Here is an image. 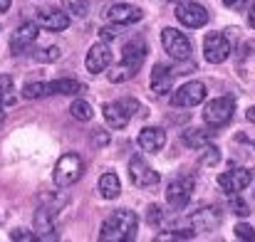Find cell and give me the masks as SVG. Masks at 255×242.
Masks as SVG:
<instances>
[{
	"instance_id": "cell-1",
	"label": "cell",
	"mask_w": 255,
	"mask_h": 242,
	"mask_svg": "<svg viewBox=\"0 0 255 242\" xmlns=\"http://www.w3.org/2000/svg\"><path fill=\"white\" fill-rule=\"evenodd\" d=\"M139 230V218L129 210H117L112 213L99 230V240L102 242H129L136 238Z\"/></svg>"
},
{
	"instance_id": "cell-2",
	"label": "cell",
	"mask_w": 255,
	"mask_h": 242,
	"mask_svg": "<svg viewBox=\"0 0 255 242\" xmlns=\"http://www.w3.org/2000/svg\"><path fill=\"white\" fill-rule=\"evenodd\" d=\"M144 57H146V45L141 37H131L129 42H124V50H122V62L117 67L109 70V81H127L131 80L141 65H144Z\"/></svg>"
},
{
	"instance_id": "cell-3",
	"label": "cell",
	"mask_w": 255,
	"mask_h": 242,
	"mask_svg": "<svg viewBox=\"0 0 255 242\" xmlns=\"http://www.w3.org/2000/svg\"><path fill=\"white\" fill-rule=\"evenodd\" d=\"M82 173H85L82 159H80L77 154H65V156H60V161L55 165L52 180H55V185H60V188H70V185H75V183L82 178Z\"/></svg>"
},
{
	"instance_id": "cell-4",
	"label": "cell",
	"mask_w": 255,
	"mask_h": 242,
	"mask_svg": "<svg viewBox=\"0 0 255 242\" xmlns=\"http://www.w3.org/2000/svg\"><path fill=\"white\" fill-rule=\"evenodd\" d=\"M233 111H236V99L233 96H218V99H211L206 104L203 121L211 129H218V126H226L233 119Z\"/></svg>"
},
{
	"instance_id": "cell-5",
	"label": "cell",
	"mask_w": 255,
	"mask_h": 242,
	"mask_svg": "<svg viewBox=\"0 0 255 242\" xmlns=\"http://www.w3.org/2000/svg\"><path fill=\"white\" fill-rule=\"evenodd\" d=\"M161 45H164L166 55H171V57H173V60H178V62L188 60V57H191V52H193L191 40H188L181 30H173V27H166V30L161 32Z\"/></svg>"
},
{
	"instance_id": "cell-6",
	"label": "cell",
	"mask_w": 255,
	"mask_h": 242,
	"mask_svg": "<svg viewBox=\"0 0 255 242\" xmlns=\"http://www.w3.org/2000/svg\"><path fill=\"white\" fill-rule=\"evenodd\" d=\"M176 17H178L181 25L196 30V27H203V25L208 22V10H206L201 2L183 0V2H178V7H176Z\"/></svg>"
},
{
	"instance_id": "cell-7",
	"label": "cell",
	"mask_w": 255,
	"mask_h": 242,
	"mask_svg": "<svg viewBox=\"0 0 255 242\" xmlns=\"http://www.w3.org/2000/svg\"><path fill=\"white\" fill-rule=\"evenodd\" d=\"M129 178L136 188H154L159 183V173L146 163L144 156H134L129 161Z\"/></svg>"
},
{
	"instance_id": "cell-8",
	"label": "cell",
	"mask_w": 255,
	"mask_h": 242,
	"mask_svg": "<svg viewBox=\"0 0 255 242\" xmlns=\"http://www.w3.org/2000/svg\"><path fill=\"white\" fill-rule=\"evenodd\" d=\"M203 55H206L208 62L221 65V62L228 60L231 45H228V40H226L221 32H211V35H206V40H203Z\"/></svg>"
},
{
	"instance_id": "cell-9",
	"label": "cell",
	"mask_w": 255,
	"mask_h": 242,
	"mask_svg": "<svg viewBox=\"0 0 255 242\" xmlns=\"http://www.w3.org/2000/svg\"><path fill=\"white\" fill-rule=\"evenodd\" d=\"M206 99V84L203 81H186L176 94H173V106H183V109H191L196 104H201Z\"/></svg>"
},
{
	"instance_id": "cell-10",
	"label": "cell",
	"mask_w": 255,
	"mask_h": 242,
	"mask_svg": "<svg viewBox=\"0 0 255 242\" xmlns=\"http://www.w3.org/2000/svg\"><path fill=\"white\" fill-rule=\"evenodd\" d=\"M37 32H40V25H37V22H22V25L12 32V40H10V50H12V55H22V52H27V50L35 45Z\"/></svg>"
},
{
	"instance_id": "cell-11",
	"label": "cell",
	"mask_w": 255,
	"mask_h": 242,
	"mask_svg": "<svg viewBox=\"0 0 255 242\" xmlns=\"http://www.w3.org/2000/svg\"><path fill=\"white\" fill-rule=\"evenodd\" d=\"M251 180H253V173L248 168H228L226 173L218 175V183L226 193H241L251 185Z\"/></svg>"
},
{
	"instance_id": "cell-12",
	"label": "cell",
	"mask_w": 255,
	"mask_h": 242,
	"mask_svg": "<svg viewBox=\"0 0 255 242\" xmlns=\"http://www.w3.org/2000/svg\"><path fill=\"white\" fill-rule=\"evenodd\" d=\"M191 193H193V178L181 175V178L171 180V185L166 188V200L171 208H183L191 200Z\"/></svg>"
},
{
	"instance_id": "cell-13",
	"label": "cell",
	"mask_w": 255,
	"mask_h": 242,
	"mask_svg": "<svg viewBox=\"0 0 255 242\" xmlns=\"http://www.w3.org/2000/svg\"><path fill=\"white\" fill-rule=\"evenodd\" d=\"M107 20L114 22V25H131V22H139L144 17L141 7L131 5V2H117L112 7H107Z\"/></svg>"
},
{
	"instance_id": "cell-14",
	"label": "cell",
	"mask_w": 255,
	"mask_h": 242,
	"mask_svg": "<svg viewBox=\"0 0 255 242\" xmlns=\"http://www.w3.org/2000/svg\"><path fill=\"white\" fill-rule=\"evenodd\" d=\"M109 62H112V50L107 47V42H97V45L89 47V52H87V70L92 75L104 72L109 67Z\"/></svg>"
},
{
	"instance_id": "cell-15",
	"label": "cell",
	"mask_w": 255,
	"mask_h": 242,
	"mask_svg": "<svg viewBox=\"0 0 255 242\" xmlns=\"http://www.w3.org/2000/svg\"><path fill=\"white\" fill-rule=\"evenodd\" d=\"M37 25L50 32H62L70 27V15L65 10H42L37 15Z\"/></svg>"
},
{
	"instance_id": "cell-16",
	"label": "cell",
	"mask_w": 255,
	"mask_h": 242,
	"mask_svg": "<svg viewBox=\"0 0 255 242\" xmlns=\"http://www.w3.org/2000/svg\"><path fill=\"white\" fill-rule=\"evenodd\" d=\"M164 144H166L164 129H159V126H146V129H141V134H139V146H141L144 151L156 154V151L164 149Z\"/></svg>"
},
{
	"instance_id": "cell-17",
	"label": "cell",
	"mask_w": 255,
	"mask_h": 242,
	"mask_svg": "<svg viewBox=\"0 0 255 242\" xmlns=\"http://www.w3.org/2000/svg\"><path fill=\"white\" fill-rule=\"evenodd\" d=\"M52 210L47 208H40L37 215H35V230H37V240H57V233H55V220H52Z\"/></svg>"
},
{
	"instance_id": "cell-18",
	"label": "cell",
	"mask_w": 255,
	"mask_h": 242,
	"mask_svg": "<svg viewBox=\"0 0 255 242\" xmlns=\"http://www.w3.org/2000/svg\"><path fill=\"white\" fill-rule=\"evenodd\" d=\"M171 84H173V72H171L169 65L159 62L151 72V91L154 94H169Z\"/></svg>"
},
{
	"instance_id": "cell-19",
	"label": "cell",
	"mask_w": 255,
	"mask_h": 242,
	"mask_svg": "<svg viewBox=\"0 0 255 242\" xmlns=\"http://www.w3.org/2000/svg\"><path fill=\"white\" fill-rule=\"evenodd\" d=\"M102 114H104V119H107V124H109L112 129H124V126L129 124V119H131L119 101L104 104V106H102Z\"/></svg>"
},
{
	"instance_id": "cell-20",
	"label": "cell",
	"mask_w": 255,
	"mask_h": 242,
	"mask_svg": "<svg viewBox=\"0 0 255 242\" xmlns=\"http://www.w3.org/2000/svg\"><path fill=\"white\" fill-rule=\"evenodd\" d=\"M99 193H102V198H107V200H114L119 193H122V183H119V178H117V173H104L102 178H99Z\"/></svg>"
},
{
	"instance_id": "cell-21",
	"label": "cell",
	"mask_w": 255,
	"mask_h": 242,
	"mask_svg": "<svg viewBox=\"0 0 255 242\" xmlns=\"http://www.w3.org/2000/svg\"><path fill=\"white\" fill-rule=\"evenodd\" d=\"M218 223H221L218 213H216V210H208V208L198 210V213L191 218V225H193L196 230H211V228H218Z\"/></svg>"
},
{
	"instance_id": "cell-22",
	"label": "cell",
	"mask_w": 255,
	"mask_h": 242,
	"mask_svg": "<svg viewBox=\"0 0 255 242\" xmlns=\"http://www.w3.org/2000/svg\"><path fill=\"white\" fill-rule=\"evenodd\" d=\"M82 89V84L75 80H55V81H45V94H77Z\"/></svg>"
},
{
	"instance_id": "cell-23",
	"label": "cell",
	"mask_w": 255,
	"mask_h": 242,
	"mask_svg": "<svg viewBox=\"0 0 255 242\" xmlns=\"http://www.w3.org/2000/svg\"><path fill=\"white\" fill-rule=\"evenodd\" d=\"M181 139H183V144L191 146V149H203L206 144L213 141V134L206 131V129H191V131H186Z\"/></svg>"
},
{
	"instance_id": "cell-24",
	"label": "cell",
	"mask_w": 255,
	"mask_h": 242,
	"mask_svg": "<svg viewBox=\"0 0 255 242\" xmlns=\"http://www.w3.org/2000/svg\"><path fill=\"white\" fill-rule=\"evenodd\" d=\"M70 114H72L77 121H89L94 111H92V104H89V101H85V99H77V101H72Z\"/></svg>"
},
{
	"instance_id": "cell-25",
	"label": "cell",
	"mask_w": 255,
	"mask_h": 242,
	"mask_svg": "<svg viewBox=\"0 0 255 242\" xmlns=\"http://www.w3.org/2000/svg\"><path fill=\"white\" fill-rule=\"evenodd\" d=\"M15 104V96H12V80L7 75H0V109L2 106H10Z\"/></svg>"
},
{
	"instance_id": "cell-26",
	"label": "cell",
	"mask_w": 255,
	"mask_h": 242,
	"mask_svg": "<svg viewBox=\"0 0 255 242\" xmlns=\"http://www.w3.org/2000/svg\"><path fill=\"white\" fill-rule=\"evenodd\" d=\"M62 10H65L67 15L85 17L87 10H89V2H87V0H62Z\"/></svg>"
},
{
	"instance_id": "cell-27",
	"label": "cell",
	"mask_w": 255,
	"mask_h": 242,
	"mask_svg": "<svg viewBox=\"0 0 255 242\" xmlns=\"http://www.w3.org/2000/svg\"><path fill=\"white\" fill-rule=\"evenodd\" d=\"M22 94H25V99H42V96H47L45 94V81H27Z\"/></svg>"
},
{
	"instance_id": "cell-28",
	"label": "cell",
	"mask_w": 255,
	"mask_h": 242,
	"mask_svg": "<svg viewBox=\"0 0 255 242\" xmlns=\"http://www.w3.org/2000/svg\"><path fill=\"white\" fill-rule=\"evenodd\" d=\"M218 161H221V151H218L216 146L206 144V146H203V154H201V163H203V165H216Z\"/></svg>"
},
{
	"instance_id": "cell-29",
	"label": "cell",
	"mask_w": 255,
	"mask_h": 242,
	"mask_svg": "<svg viewBox=\"0 0 255 242\" xmlns=\"http://www.w3.org/2000/svg\"><path fill=\"white\" fill-rule=\"evenodd\" d=\"M228 195H231V208H233V213H236V215H241V218H243V215H248V205L238 198V193H228Z\"/></svg>"
},
{
	"instance_id": "cell-30",
	"label": "cell",
	"mask_w": 255,
	"mask_h": 242,
	"mask_svg": "<svg viewBox=\"0 0 255 242\" xmlns=\"http://www.w3.org/2000/svg\"><path fill=\"white\" fill-rule=\"evenodd\" d=\"M236 235H238V240H255V230L251 225H238Z\"/></svg>"
},
{
	"instance_id": "cell-31",
	"label": "cell",
	"mask_w": 255,
	"mask_h": 242,
	"mask_svg": "<svg viewBox=\"0 0 255 242\" xmlns=\"http://www.w3.org/2000/svg\"><path fill=\"white\" fill-rule=\"evenodd\" d=\"M10 240L30 242V240H37V238H35V233H30V230H12V233H10Z\"/></svg>"
},
{
	"instance_id": "cell-32",
	"label": "cell",
	"mask_w": 255,
	"mask_h": 242,
	"mask_svg": "<svg viewBox=\"0 0 255 242\" xmlns=\"http://www.w3.org/2000/svg\"><path fill=\"white\" fill-rule=\"evenodd\" d=\"M146 220H149V225H159V223H161V210H159L156 205H151L149 213H146Z\"/></svg>"
},
{
	"instance_id": "cell-33",
	"label": "cell",
	"mask_w": 255,
	"mask_h": 242,
	"mask_svg": "<svg viewBox=\"0 0 255 242\" xmlns=\"http://www.w3.org/2000/svg\"><path fill=\"white\" fill-rule=\"evenodd\" d=\"M119 104H122V106H124V111H127V114H129V116H131V114H134V111H139V101H136V99H122V101H119Z\"/></svg>"
},
{
	"instance_id": "cell-34",
	"label": "cell",
	"mask_w": 255,
	"mask_h": 242,
	"mask_svg": "<svg viewBox=\"0 0 255 242\" xmlns=\"http://www.w3.org/2000/svg\"><path fill=\"white\" fill-rule=\"evenodd\" d=\"M99 37H102V42H109V40L117 37V30H112V27H102V30H99Z\"/></svg>"
},
{
	"instance_id": "cell-35",
	"label": "cell",
	"mask_w": 255,
	"mask_h": 242,
	"mask_svg": "<svg viewBox=\"0 0 255 242\" xmlns=\"http://www.w3.org/2000/svg\"><path fill=\"white\" fill-rule=\"evenodd\" d=\"M57 57H60V50H57V47H50V50L42 52V60H47V62H50V60H57Z\"/></svg>"
},
{
	"instance_id": "cell-36",
	"label": "cell",
	"mask_w": 255,
	"mask_h": 242,
	"mask_svg": "<svg viewBox=\"0 0 255 242\" xmlns=\"http://www.w3.org/2000/svg\"><path fill=\"white\" fill-rule=\"evenodd\" d=\"M248 121H251V124H255V106H251V109H248Z\"/></svg>"
},
{
	"instance_id": "cell-37",
	"label": "cell",
	"mask_w": 255,
	"mask_h": 242,
	"mask_svg": "<svg viewBox=\"0 0 255 242\" xmlns=\"http://www.w3.org/2000/svg\"><path fill=\"white\" fill-rule=\"evenodd\" d=\"M10 7V0H0V12H5Z\"/></svg>"
},
{
	"instance_id": "cell-38",
	"label": "cell",
	"mask_w": 255,
	"mask_h": 242,
	"mask_svg": "<svg viewBox=\"0 0 255 242\" xmlns=\"http://www.w3.org/2000/svg\"><path fill=\"white\" fill-rule=\"evenodd\" d=\"M248 22H251V27H255V7H253V12L248 15Z\"/></svg>"
},
{
	"instance_id": "cell-39",
	"label": "cell",
	"mask_w": 255,
	"mask_h": 242,
	"mask_svg": "<svg viewBox=\"0 0 255 242\" xmlns=\"http://www.w3.org/2000/svg\"><path fill=\"white\" fill-rule=\"evenodd\" d=\"M238 2H241V0H223V5H228V7H231V5H238Z\"/></svg>"
},
{
	"instance_id": "cell-40",
	"label": "cell",
	"mask_w": 255,
	"mask_h": 242,
	"mask_svg": "<svg viewBox=\"0 0 255 242\" xmlns=\"http://www.w3.org/2000/svg\"><path fill=\"white\" fill-rule=\"evenodd\" d=\"M2 119H5V114H2V109H0V124H2Z\"/></svg>"
}]
</instances>
